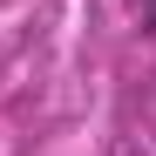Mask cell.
Wrapping results in <instances>:
<instances>
[{
  "label": "cell",
  "instance_id": "obj_1",
  "mask_svg": "<svg viewBox=\"0 0 156 156\" xmlns=\"http://www.w3.org/2000/svg\"><path fill=\"white\" fill-rule=\"evenodd\" d=\"M136 14H143V34H156V0H136Z\"/></svg>",
  "mask_w": 156,
  "mask_h": 156
}]
</instances>
